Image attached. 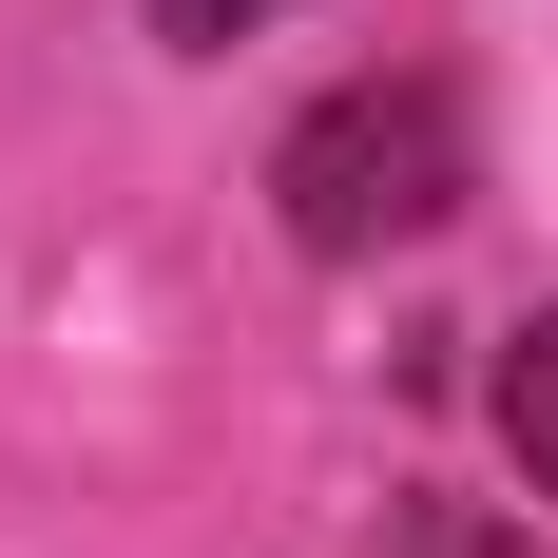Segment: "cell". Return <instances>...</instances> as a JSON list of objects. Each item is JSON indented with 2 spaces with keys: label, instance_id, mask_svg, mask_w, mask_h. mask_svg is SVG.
I'll list each match as a JSON object with an SVG mask.
<instances>
[{
  "label": "cell",
  "instance_id": "6da1fadb",
  "mask_svg": "<svg viewBox=\"0 0 558 558\" xmlns=\"http://www.w3.org/2000/svg\"><path fill=\"white\" fill-rule=\"evenodd\" d=\"M462 193H482V155H462V97L444 77H347V97L289 116V155H270V213L289 251H404V231H444Z\"/></svg>",
  "mask_w": 558,
  "mask_h": 558
},
{
  "label": "cell",
  "instance_id": "7a4b0ae2",
  "mask_svg": "<svg viewBox=\"0 0 558 558\" xmlns=\"http://www.w3.org/2000/svg\"><path fill=\"white\" fill-rule=\"evenodd\" d=\"M501 444H520V482L558 501V308H539V328L501 347Z\"/></svg>",
  "mask_w": 558,
  "mask_h": 558
},
{
  "label": "cell",
  "instance_id": "3957f363",
  "mask_svg": "<svg viewBox=\"0 0 558 558\" xmlns=\"http://www.w3.org/2000/svg\"><path fill=\"white\" fill-rule=\"evenodd\" d=\"M270 20H289V0H155L173 58H231V39H270Z\"/></svg>",
  "mask_w": 558,
  "mask_h": 558
}]
</instances>
